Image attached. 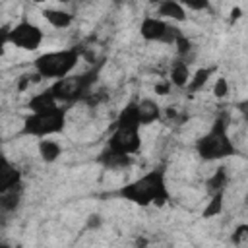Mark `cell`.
I'll return each mask as SVG.
<instances>
[{"label":"cell","mask_w":248,"mask_h":248,"mask_svg":"<svg viewBox=\"0 0 248 248\" xmlns=\"http://www.w3.org/2000/svg\"><path fill=\"white\" fill-rule=\"evenodd\" d=\"M37 153L43 163H54L62 155V145L52 138H43L37 141Z\"/></svg>","instance_id":"16"},{"label":"cell","mask_w":248,"mask_h":248,"mask_svg":"<svg viewBox=\"0 0 248 248\" xmlns=\"http://www.w3.org/2000/svg\"><path fill=\"white\" fill-rule=\"evenodd\" d=\"M178 33H180L178 27H174L172 23H169L153 14H145L140 21V37L147 43L170 45V43H174Z\"/></svg>","instance_id":"8"},{"label":"cell","mask_w":248,"mask_h":248,"mask_svg":"<svg viewBox=\"0 0 248 248\" xmlns=\"http://www.w3.org/2000/svg\"><path fill=\"white\" fill-rule=\"evenodd\" d=\"M97 72L99 70L95 68V70H89L85 74H78V76L72 74L68 78L56 79V81H52L48 85V91L52 93V97L56 99L58 105H62V107L72 105V103L83 99L91 91V87H93V83L97 79Z\"/></svg>","instance_id":"5"},{"label":"cell","mask_w":248,"mask_h":248,"mask_svg":"<svg viewBox=\"0 0 248 248\" xmlns=\"http://www.w3.org/2000/svg\"><path fill=\"white\" fill-rule=\"evenodd\" d=\"M66 122H68L66 107H56L46 112H29L21 122L19 136L37 138V140L52 138L66 128Z\"/></svg>","instance_id":"4"},{"label":"cell","mask_w":248,"mask_h":248,"mask_svg":"<svg viewBox=\"0 0 248 248\" xmlns=\"http://www.w3.org/2000/svg\"><path fill=\"white\" fill-rule=\"evenodd\" d=\"M114 126H126V128H141L140 126V116H138V107H136V101H130L126 103V107L118 112L116 120H114Z\"/></svg>","instance_id":"17"},{"label":"cell","mask_w":248,"mask_h":248,"mask_svg":"<svg viewBox=\"0 0 248 248\" xmlns=\"http://www.w3.org/2000/svg\"><path fill=\"white\" fill-rule=\"evenodd\" d=\"M182 6L186 12H202L209 8V2L207 0H184Z\"/></svg>","instance_id":"25"},{"label":"cell","mask_w":248,"mask_h":248,"mask_svg":"<svg viewBox=\"0 0 248 248\" xmlns=\"http://www.w3.org/2000/svg\"><path fill=\"white\" fill-rule=\"evenodd\" d=\"M116 196L134 203V205H140V207H149V205L163 207V205H167L170 200V192L167 186L165 169L157 167V169H151V170L140 174L138 178L120 186L116 190Z\"/></svg>","instance_id":"1"},{"label":"cell","mask_w":248,"mask_h":248,"mask_svg":"<svg viewBox=\"0 0 248 248\" xmlns=\"http://www.w3.org/2000/svg\"><path fill=\"white\" fill-rule=\"evenodd\" d=\"M136 107H138L140 126H149V124L161 120V116H163V108H161V105L155 99L143 97V99L136 101Z\"/></svg>","instance_id":"11"},{"label":"cell","mask_w":248,"mask_h":248,"mask_svg":"<svg viewBox=\"0 0 248 248\" xmlns=\"http://www.w3.org/2000/svg\"><path fill=\"white\" fill-rule=\"evenodd\" d=\"M56 107H62L56 103V99L52 97V93L48 91V87L45 91H39V93H33L27 101V108L29 112H46V110H52Z\"/></svg>","instance_id":"13"},{"label":"cell","mask_w":248,"mask_h":248,"mask_svg":"<svg viewBox=\"0 0 248 248\" xmlns=\"http://www.w3.org/2000/svg\"><path fill=\"white\" fill-rule=\"evenodd\" d=\"M170 91V83H169V79H165L163 83H155V93L157 95H167Z\"/></svg>","instance_id":"26"},{"label":"cell","mask_w":248,"mask_h":248,"mask_svg":"<svg viewBox=\"0 0 248 248\" xmlns=\"http://www.w3.org/2000/svg\"><path fill=\"white\" fill-rule=\"evenodd\" d=\"M246 238H248V225L242 223V225H238V227L232 231V234H231V242H232L234 246H242V244L246 242Z\"/></svg>","instance_id":"23"},{"label":"cell","mask_w":248,"mask_h":248,"mask_svg":"<svg viewBox=\"0 0 248 248\" xmlns=\"http://www.w3.org/2000/svg\"><path fill=\"white\" fill-rule=\"evenodd\" d=\"M227 184H229V172H227L225 167H219V169L207 178L205 188H207V192H209V196H211V194H217V192H225Z\"/></svg>","instance_id":"18"},{"label":"cell","mask_w":248,"mask_h":248,"mask_svg":"<svg viewBox=\"0 0 248 248\" xmlns=\"http://www.w3.org/2000/svg\"><path fill=\"white\" fill-rule=\"evenodd\" d=\"M190 76H192V72H190L188 62L178 58V60H174L172 66H170L169 83L174 85L176 89H186V85H188V81H190Z\"/></svg>","instance_id":"14"},{"label":"cell","mask_w":248,"mask_h":248,"mask_svg":"<svg viewBox=\"0 0 248 248\" xmlns=\"http://www.w3.org/2000/svg\"><path fill=\"white\" fill-rule=\"evenodd\" d=\"M19 200H21V188L2 194L0 196V211H14L19 205Z\"/></svg>","instance_id":"20"},{"label":"cell","mask_w":248,"mask_h":248,"mask_svg":"<svg viewBox=\"0 0 248 248\" xmlns=\"http://www.w3.org/2000/svg\"><path fill=\"white\" fill-rule=\"evenodd\" d=\"M43 41H45V31L27 17H21L10 29V45L19 50L35 52L41 48Z\"/></svg>","instance_id":"7"},{"label":"cell","mask_w":248,"mask_h":248,"mask_svg":"<svg viewBox=\"0 0 248 248\" xmlns=\"http://www.w3.org/2000/svg\"><path fill=\"white\" fill-rule=\"evenodd\" d=\"M41 14L52 29H68L74 23V14L64 8H43Z\"/></svg>","instance_id":"12"},{"label":"cell","mask_w":248,"mask_h":248,"mask_svg":"<svg viewBox=\"0 0 248 248\" xmlns=\"http://www.w3.org/2000/svg\"><path fill=\"white\" fill-rule=\"evenodd\" d=\"M225 192H217V194H211L209 196V202L205 203L203 211H202V217L203 219H211V217H217L223 213V207H225Z\"/></svg>","instance_id":"19"},{"label":"cell","mask_w":248,"mask_h":248,"mask_svg":"<svg viewBox=\"0 0 248 248\" xmlns=\"http://www.w3.org/2000/svg\"><path fill=\"white\" fill-rule=\"evenodd\" d=\"M141 147V136H140V128H126V126H114L108 140H107V147L105 151L116 155V157H124L130 159L132 155H136Z\"/></svg>","instance_id":"6"},{"label":"cell","mask_w":248,"mask_h":248,"mask_svg":"<svg viewBox=\"0 0 248 248\" xmlns=\"http://www.w3.org/2000/svg\"><path fill=\"white\" fill-rule=\"evenodd\" d=\"M215 72H217V66H202V68H198L196 72H192L190 81H188V85H186V91H188V93H198V91H202V89L207 85V81L213 78Z\"/></svg>","instance_id":"15"},{"label":"cell","mask_w":248,"mask_h":248,"mask_svg":"<svg viewBox=\"0 0 248 248\" xmlns=\"http://www.w3.org/2000/svg\"><path fill=\"white\" fill-rule=\"evenodd\" d=\"M81 58V48L79 46H68V48H58V50H48L39 54L33 60V72L41 79H62L74 74L78 68V62Z\"/></svg>","instance_id":"3"},{"label":"cell","mask_w":248,"mask_h":248,"mask_svg":"<svg viewBox=\"0 0 248 248\" xmlns=\"http://www.w3.org/2000/svg\"><path fill=\"white\" fill-rule=\"evenodd\" d=\"M21 182H23V174L17 169V165L4 151H0V196L21 188Z\"/></svg>","instance_id":"9"},{"label":"cell","mask_w":248,"mask_h":248,"mask_svg":"<svg viewBox=\"0 0 248 248\" xmlns=\"http://www.w3.org/2000/svg\"><path fill=\"white\" fill-rule=\"evenodd\" d=\"M10 23H0V58L6 54V46L10 45Z\"/></svg>","instance_id":"24"},{"label":"cell","mask_w":248,"mask_h":248,"mask_svg":"<svg viewBox=\"0 0 248 248\" xmlns=\"http://www.w3.org/2000/svg\"><path fill=\"white\" fill-rule=\"evenodd\" d=\"M213 95L217 99H225L229 95V79L225 76H219L215 78V83H213Z\"/></svg>","instance_id":"22"},{"label":"cell","mask_w":248,"mask_h":248,"mask_svg":"<svg viewBox=\"0 0 248 248\" xmlns=\"http://www.w3.org/2000/svg\"><path fill=\"white\" fill-rule=\"evenodd\" d=\"M172 45L176 46V54H178L180 60H186V56L192 52V41H190V37H186V33H182V31L176 35V39H174Z\"/></svg>","instance_id":"21"},{"label":"cell","mask_w":248,"mask_h":248,"mask_svg":"<svg viewBox=\"0 0 248 248\" xmlns=\"http://www.w3.org/2000/svg\"><path fill=\"white\" fill-rule=\"evenodd\" d=\"M157 17L169 21V23H182L188 19V12L184 10L182 2H176V0H163L155 6V14Z\"/></svg>","instance_id":"10"},{"label":"cell","mask_w":248,"mask_h":248,"mask_svg":"<svg viewBox=\"0 0 248 248\" xmlns=\"http://www.w3.org/2000/svg\"><path fill=\"white\" fill-rule=\"evenodd\" d=\"M240 14H242V12H240V8H234V10L231 12V21H236V19L240 17Z\"/></svg>","instance_id":"27"},{"label":"cell","mask_w":248,"mask_h":248,"mask_svg":"<svg viewBox=\"0 0 248 248\" xmlns=\"http://www.w3.org/2000/svg\"><path fill=\"white\" fill-rule=\"evenodd\" d=\"M198 157L202 161H223L227 157L236 155V145L229 136V124L223 116L215 118L209 130L196 140L194 145Z\"/></svg>","instance_id":"2"}]
</instances>
